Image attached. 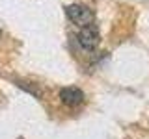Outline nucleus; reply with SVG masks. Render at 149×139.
<instances>
[{"instance_id":"obj_2","label":"nucleus","mask_w":149,"mask_h":139,"mask_svg":"<svg viewBox=\"0 0 149 139\" xmlns=\"http://www.w3.org/2000/svg\"><path fill=\"white\" fill-rule=\"evenodd\" d=\"M101 37H99V30H97L93 24L90 26H84L80 32H78V45L82 46L84 50H95L97 45H99Z\"/></svg>"},{"instance_id":"obj_1","label":"nucleus","mask_w":149,"mask_h":139,"mask_svg":"<svg viewBox=\"0 0 149 139\" xmlns=\"http://www.w3.org/2000/svg\"><path fill=\"white\" fill-rule=\"evenodd\" d=\"M65 13H67L69 21L74 22L77 26H90L93 24V21H95V15H93V11L88 6H82V4H71V6L65 8Z\"/></svg>"},{"instance_id":"obj_3","label":"nucleus","mask_w":149,"mask_h":139,"mask_svg":"<svg viewBox=\"0 0 149 139\" xmlns=\"http://www.w3.org/2000/svg\"><path fill=\"white\" fill-rule=\"evenodd\" d=\"M60 98H62V102L65 106L74 108V106H78V104L84 102V93L78 89V87H63V89L60 91Z\"/></svg>"}]
</instances>
